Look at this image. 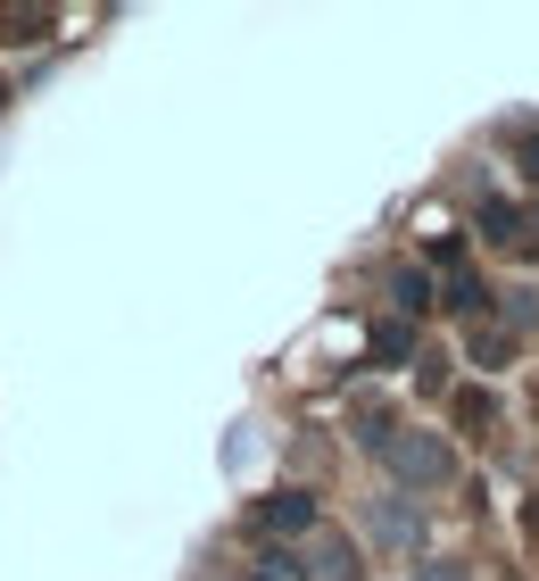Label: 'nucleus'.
Listing matches in <instances>:
<instances>
[{"label":"nucleus","mask_w":539,"mask_h":581,"mask_svg":"<svg viewBox=\"0 0 539 581\" xmlns=\"http://www.w3.org/2000/svg\"><path fill=\"white\" fill-rule=\"evenodd\" d=\"M415 581H465V573H457V565H424Z\"/></svg>","instance_id":"obj_5"},{"label":"nucleus","mask_w":539,"mask_h":581,"mask_svg":"<svg viewBox=\"0 0 539 581\" xmlns=\"http://www.w3.org/2000/svg\"><path fill=\"white\" fill-rule=\"evenodd\" d=\"M307 581H349V548L324 540V548H316V565H307Z\"/></svg>","instance_id":"obj_3"},{"label":"nucleus","mask_w":539,"mask_h":581,"mask_svg":"<svg viewBox=\"0 0 539 581\" xmlns=\"http://www.w3.org/2000/svg\"><path fill=\"white\" fill-rule=\"evenodd\" d=\"M373 349H382V357H407L415 333H407V324H382V333H373Z\"/></svg>","instance_id":"obj_4"},{"label":"nucleus","mask_w":539,"mask_h":581,"mask_svg":"<svg viewBox=\"0 0 539 581\" xmlns=\"http://www.w3.org/2000/svg\"><path fill=\"white\" fill-rule=\"evenodd\" d=\"M382 457H391L407 482H448V449H440V440H398V432H391V440H382Z\"/></svg>","instance_id":"obj_1"},{"label":"nucleus","mask_w":539,"mask_h":581,"mask_svg":"<svg viewBox=\"0 0 539 581\" xmlns=\"http://www.w3.org/2000/svg\"><path fill=\"white\" fill-rule=\"evenodd\" d=\"M307 515H316V506H307V499H291V490H282V499L266 506L258 524H266V532H307Z\"/></svg>","instance_id":"obj_2"}]
</instances>
